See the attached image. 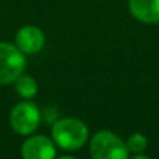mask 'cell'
<instances>
[{
    "label": "cell",
    "instance_id": "1",
    "mask_svg": "<svg viewBox=\"0 0 159 159\" xmlns=\"http://www.w3.org/2000/svg\"><path fill=\"white\" fill-rule=\"evenodd\" d=\"M88 127L78 119H59L52 126V138L57 147L66 151L80 149L88 140Z\"/></svg>",
    "mask_w": 159,
    "mask_h": 159
},
{
    "label": "cell",
    "instance_id": "2",
    "mask_svg": "<svg viewBox=\"0 0 159 159\" xmlns=\"http://www.w3.org/2000/svg\"><path fill=\"white\" fill-rule=\"evenodd\" d=\"M127 144L115 133L101 130L91 140V159H129Z\"/></svg>",
    "mask_w": 159,
    "mask_h": 159
},
{
    "label": "cell",
    "instance_id": "3",
    "mask_svg": "<svg viewBox=\"0 0 159 159\" xmlns=\"http://www.w3.org/2000/svg\"><path fill=\"white\" fill-rule=\"evenodd\" d=\"M25 55L13 43L0 42V85L14 82L25 71Z\"/></svg>",
    "mask_w": 159,
    "mask_h": 159
},
{
    "label": "cell",
    "instance_id": "4",
    "mask_svg": "<svg viewBox=\"0 0 159 159\" xmlns=\"http://www.w3.org/2000/svg\"><path fill=\"white\" fill-rule=\"evenodd\" d=\"M41 110L34 102L22 101L17 103L10 112V126L21 135H30L39 127Z\"/></svg>",
    "mask_w": 159,
    "mask_h": 159
},
{
    "label": "cell",
    "instance_id": "5",
    "mask_svg": "<svg viewBox=\"0 0 159 159\" xmlns=\"http://www.w3.org/2000/svg\"><path fill=\"white\" fill-rule=\"evenodd\" d=\"M21 157L22 159H56L55 141L46 135H32L22 144Z\"/></svg>",
    "mask_w": 159,
    "mask_h": 159
},
{
    "label": "cell",
    "instance_id": "6",
    "mask_svg": "<svg viewBox=\"0 0 159 159\" xmlns=\"http://www.w3.org/2000/svg\"><path fill=\"white\" fill-rule=\"evenodd\" d=\"M45 34L35 25H25L16 34V46L24 55L39 53L45 46Z\"/></svg>",
    "mask_w": 159,
    "mask_h": 159
},
{
    "label": "cell",
    "instance_id": "7",
    "mask_svg": "<svg viewBox=\"0 0 159 159\" xmlns=\"http://www.w3.org/2000/svg\"><path fill=\"white\" fill-rule=\"evenodd\" d=\"M129 10L135 20L144 24L159 22V0H129Z\"/></svg>",
    "mask_w": 159,
    "mask_h": 159
},
{
    "label": "cell",
    "instance_id": "8",
    "mask_svg": "<svg viewBox=\"0 0 159 159\" xmlns=\"http://www.w3.org/2000/svg\"><path fill=\"white\" fill-rule=\"evenodd\" d=\"M14 87H16V92L24 99L34 98L38 92V84H36L35 78L24 74V73L14 81Z\"/></svg>",
    "mask_w": 159,
    "mask_h": 159
},
{
    "label": "cell",
    "instance_id": "9",
    "mask_svg": "<svg viewBox=\"0 0 159 159\" xmlns=\"http://www.w3.org/2000/svg\"><path fill=\"white\" fill-rule=\"evenodd\" d=\"M126 144H127V148H129L130 152L141 154V152L147 148L148 141H147V137L144 134H141V133H134V134H131L127 138Z\"/></svg>",
    "mask_w": 159,
    "mask_h": 159
},
{
    "label": "cell",
    "instance_id": "10",
    "mask_svg": "<svg viewBox=\"0 0 159 159\" xmlns=\"http://www.w3.org/2000/svg\"><path fill=\"white\" fill-rule=\"evenodd\" d=\"M131 159H151V158L147 157V155H144V154H135Z\"/></svg>",
    "mask_w": 159,
    "mask_h": 159
},
{
    "label": "cell",
    "instance_id": "11",
    "mask_svg": "<svg viewBox=\"0 0 159 159\" xmlns=\"http://www.w3.org/2000/svg\"><path fill=\"white\" fill-rule=\"evenodd\" d=\"M57 159H77V158L70 157V155H64V157H60V158H57Z\"/></svg>",
    "mask_w": 159,
    "mask_h": 159
}]
</instances>
